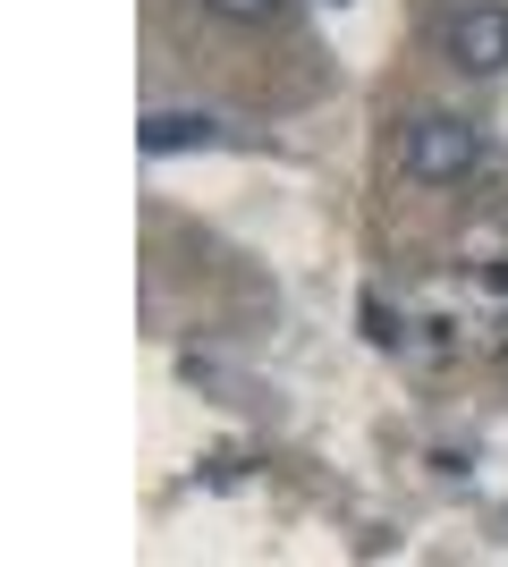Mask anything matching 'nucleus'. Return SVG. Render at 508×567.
Returning <instances> with one entry per match:
<instances>
[{
	"mask_svg": "<svg viewBox=\"0 0 508 567\" xmlns=\"http://www.w3.org/2000/svg\"><path fill=\"white\" fill-rule=\"evenodd\" d=\"M484 162V136L466 127V118H415L407 127V178H424V187H458L466 169Z\"/></svg>",
	"mask_w": 508,
	"mask_h": 567,
	"instance_id": "nucleus-1",
	"label": "nucleus"
},
{
	"mask_svg": "<svg viewBox=\"0 0 508 567\" xmlns=\"http://www.w3.org/2000/svg\"><path fill=\"white\" fill-rule=\"evenodd\" d=\"M449 60H458L466 76H500L508 69V9L500 0H475V9L449 18Z\"/></svg>",
	"mask_w": 508,
	"mask_h": 567,
	"instance_id": "nucleus-2",
	"label": "nucleus"
},
{
	"mask_svg": "<svg viewBox=\"0 0 508 567\" xmlns=\"http://www.w3.org/2000/svg\"><path fill=\"white\" fill-rule=\"evenodd\" d=\"M136 144H145V153H195V144H212V118L204 111H153L145 127H136Z\"/></svg>",
	"mask_w": 508,
	"mask_h": 567,
	"instance_id": "nucleus-3",
	"label": "nucleus"
},
{
	"mask_svg": "<svg viewBox=\"0 0 508 567\" xmlns=\"http://www.w3.org/2000/svg\"><path fill=\"white\" fill-rule=\"evenodd\" d=\"M364 339H373V348H398V313H390L382 297H364Z\"/></svg>",
	"mask_w": 508,
	"mask_h": 567,
	"instance_id": "nucleus-5",
	"label": "nucleus"
},
{
	"mask_svg": "<svg viewBox=\"0 0 508 567\" xmlns=\"http://www.w3.org/2000/svg\"><path fill=\"white\" fill-rule=\"evenodd\" d=\"M212 18H229V25H263V18H280L289 0H204Z\"/></svg>",
	"mask_w": 508,
	"mask_h": 567,
	"instance_id": "nucleus-4",
	"label": "nucleus"
}]
</instances>
